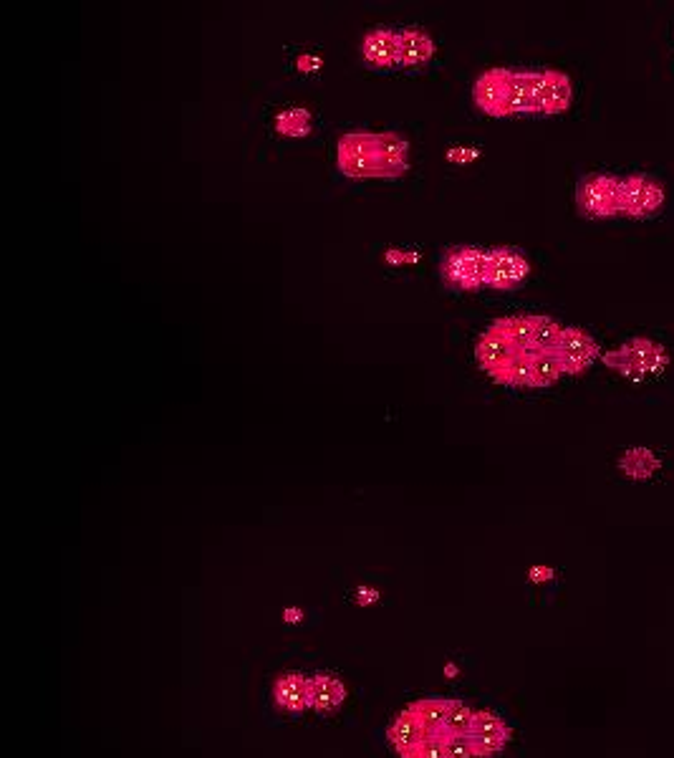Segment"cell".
<instances>
[{"instance_id": "6da1fadb", "label": "cell", "mask_w": 674, "mask_h": 758, "mask_svg": "<svg viewBox=\"0 0 674 758\" xmlns=\"http://www.w3.org/2000/svg\"><path fill=\"white\" fill-rule=\"evenodd\" d=\"M563 326L543 314H518L490 321L475 342L480 369L498 385L533 387V364L556 352Z\"/></svg>"}, {"instance_id": "7a4b0ae2", "label": "cell", "mask_w": 674, "mask_h": 758, "mask_svg": "<svg viewBox=\"0 0 674 758\" xmlns=\"http://www.w3.org/2000/svg\"><path fill=\"white\" fill-rule=\"evenodd\" d=\"M346 177H399L409 170V145L392 132H349L336 145Z\"/></svg>"}, {"instance_id": "3957f363", "label": "cell", "mask_w": 674, "mask_h": 758, "mask_svg": "<svg viewBox=\"0 0 674 758\" xmlns=\"http://www.w3.org/2000/svg\"><path fill=\"white\" fill-rule=\"evenodd\" d=\"M606 367L619 372L624 379L632 382H644L649 377H657L669 367V354L662 344L652 342V339H629L621 344L614 352H606L604 357Z\"/></svg>"}, {"instance_id": "277c9868", "label": "cell", "mask_w": 674, "mask_h": 758, "mask_svg": "<svg viewBox=\"0 0 674 758\" xmlns=\"http://www.w3.org/2000/svg\"><path fill=\"white\" fill-rule=\"evenodd\" d=\"M619 182L614 175H586L576 185V208L586 218H614L619 210Z\"/></svg>"}, {"instance_id": "5b68a950", "label": "cell", "mask_w": 674, "mask_h": 758, "mask_svg": "<svg viewBox=\"0 0 674 758\" xmlns=\"http://www.w3.org/2000/svg\"><path fill=\"white\" fill-rule=\"evenodd\" d=\"M526 79L536 99L538 114H561L574 102V84L563 71L531 69L526 71Z\"/></svg>"}, {"instance_id": "8992f818", "label": "cell", "mask_w": 674, "mask_h": 758, "mask_svg": "<svg viewBox=\"0 0 674 758\" xmlns=\"http://www.w3.org/2000/svg\"><path fill=\"white\" fill-rule=\"evenodd\" d=\"M442 278L462 291L485 289L488 278V251L483 248H457L442 261Z\"/></svg>"}, {"instance_id": "52a82bcc", "label": "cell", "mask_w": 674, "mask_h": 758, "mask_svg": "<svg viewBox=\"0 0 674 758\" xmlns=\"http://www.w3.org/2000/svg\"><path fill=\"white\" fill-rule=\"evenodd\" d=\"M664 203V190L659 182L647 175L621 177L619 182V210L627 218H649Z\"/></svg>"}, {"instance_id": "ba28073f", "label": "cell", "mask_w": 674, "mask_h": 758, "mask_svg": "<svg viewBox=\"0 0 674 758\" xmlns=\"http://www.w3.org/2000/svg\"><path fill=\"white\" fill-rule=\"evenodd\" d=\"M531 276V263L526 261L518 248H493L488 251V278L485 289L493 291H515L526 278Z\"/></svg>"}, {"instance_id": "9c48e42d", "label": "cell", "mask_w": 674, "mask_h": 758, "mask_svg": "<svg viewBox=\"0 0 674 758\" xmlns=\"http://www.w3.org/2000/svg\"><path fill=\"white\" fill-rule=\"evenodd\" d=\"M556 357L563 374H581L596 362L599 344L589 331L579 329V326H563L561 337L556 342Z\"/></svg>"}, {"instance_id": "30bf717a", "label": "cell", "mask_w": 674, "mask_h": 758, "mask_svg": "<svg viewBox=\"0 0 674 758\" xmlns=\"http://www.w3.org/2000/svg\"><path fill=\"white\" fill-rule=\"evenodd\" d=\"M513 69H490L478 76L473 86V102L488 117H508Z\"/></svg>"}, {"instance_id": "8fae6325", "label": "cell", "mask_w": 674, "mask_h": 758, "mask_svg": "<svg viewBox=\"0 0 674 758\" xmlns=\"http://www.w3.org/2000/svg\"><path fill=\"white\" fill-rule=\"evenodd\" d=\"M508 738V726L498 716L485 713V710L483 713H475L468 731V741L473 746L475 756H493V753H498L508 743Z\"/></svg>"}, {"instance_id": "7c38bea8", "label": "cell", "mask_w": 674, "mask_h": 758, "mask_svg": "<svg viewBox=\"0 0 674 758\" xmlns=\"http://www.w3.org/2000/svg\"><path fill=\"white\" fill-rule=\"evenodd\" d=\"M361 56L377 69L399 66V33L392 28H374L361 43Z\"/></svg>"}, {"instance_id": "4fadbf2b", "label": "cell", "mask_w": 674, "mask_h": 758, "mask_svg": "<svg viewBox=\"0 0 674 758\" xmlns=\"http://www.w3.org/2000/svg\"><path fill=\"white\" fill-rule=\"evenodd\" d=\"M430 736V728L422 723V718L414 713L412 708H407L402 716L394 721V726L389 728V738H392V746L397 748V753L402 758L412 756V751L420 746L425 738Z\"/></svg>"}, {"instance_id": "5bb4252c", "label": "cell", "mask_w": 674, "mask_h": 758, "mask_svg": "<svg viewBox=\"0 0 674 758\" xmlns=\"http://www.w3.org/2000/svg\"><path fill=\"white\" fill-rule=\"evenodd\" d=\"M273 698L288 713H301L311 708V678H303L298 673L281 675L273 683Z\"/></svg>"}, {"instance_id": "9a60e30c", "label": "cell", "mask_w": 674, "mask_h": 758, "mask_svg": "<svg viewBox=\"0 0 674 758\" xmlns=\"http://www.w3.org/2000/svg\"><path fill=\"white\" fill-rule=\"evenodd\" d=\"M435 56V43L420 28L399 31V66H422Z\"/></svg>"}, {"instance_id": "2e32d148", "label": "cell", "mask_w": 674, "mask_h": 758, "mask_svg": "<svg viewBox=\"0 0 674 758\" xmlns=\"http://www.w3.org/2000/svg\"><path fill=\"white\" fill-rule=\"evenodd\" d=\"M346 700V688L334 675H314L311 678V708L319 713H331Z\"/></svg>"}, {"instance_id": "e0dca14e", "label": "cell", "mask_w": 674, "mask_h": 758, "mask_svg": "<svg viewBox=\"0 0 674 758\" xmlns=\"http://www.w3.org/2000/svg\"><path fill=\"white\" fill-rule=\"evenodd\" d=\"M659 468H662V463L654 455V450L642 448V445L624 450V455L619 458V470L627 478H632V481H647Z\"/></svg>"}, {"instance_id": "ac0fdd59", "label": "cell", "mask_w": 674, "mask_h": 758, "mask_svg": "<svg viewBox=\"0 0 674 758\" xmlns=\"http://www.w3.org/2000/svg\"><path fill=\"white\" fill-rule=\"evenodd\" d=\"M409 708H412L414 713L422 718V723L430 728V733H442V736H445V723H447V716H450L452 700L425 698V700H417V703H412Z\"/></svg>"}, {"instance_id": "d6986e66", "label": "cell", "mask_w": 674, "mask_h": 758, "mask_svg": "<svg viewBox=\"0 0 674 758\" xmlns=\"http://www.w3.org/2000/svg\"><path fill=\"white\" fill-rule=\"evenodd\" d=\"M276 129L283 137H306L311 132V114L301 107L286 109L276 117Z\"/></svg>"}, {"instance_id": "ffe728a7", "label": "cell", "mask_w": 674, "mask_h": 758, "mask_svg": "<svg viewBox=\"0 0 674 758\" xmlns=\"http://www.w3.org/2000/svg\"><path fill=\"white\" fill-rule=\"evenodd\" d=\"M473 716L475 713L468 708V705L460 703V700H452L450 716H447V723H445V736H468Z\"/></svg>"}, {"instance_id": "44dd1931", "label": "cell", "mask_w": 674, "mask_h": 758, "mask_svg": "<svg viewBox=\"0 0 674 758\" xmlns=\"http://www.w3.org/2000/svg\"><path fill=\"white\" fill-rule=\"evenodd\" d=\"M409 758H445V736L442 733H430L420 746L414 748Z\"/></svg>"}, {"instance_id": "7402d4cb", "label": "cell", "mask_w": 674, "mask_h": 758, "mask_svg": "<svg viewBox=\"0 0 674 758\" xmlns=\"http://www.w3.org/2000/svg\"><path fill=\"white\" fill-rule=\"evenodd\" d=\"M445 758H475L468 736H445Z\"/></svg>"}, {"instance_id": "603a6c76", "label": "cell", "mask_w": 674, "mask_h": 758, "mask_svg": "<svg viewBox=\"0 0 674 758\" xmlns=\"http://www.w3.org/2000/svg\"><path fill=\"white\" fill-rule=\"evenodd\" d=\"M478 157V150L475 147H452L447 152V160L455 162V165H465V162H473Z\"/></svg>"}, {"instance_id": "cb8c5ba5", "label": "cell", "mask_w": 674, "mask_h": 758, "mask_svg": "<svg viewBox=\"0 0 674 758\" xmlns=\"http://www.w3.org/2000/svg\"><path fill=\"white\" fill-rule=\"evenodd\" d=\"M359 602L361 604L377 602V592H374V589H359Z\"/></svg>"}, {"instance_id": "d4e9b609", "label": "cell", "mask_w": 674, "mask_h": 758, "mask_svg": "<svg viewBox=\"0 0 674 758\" xmlns=\"http://www.w3.org/2000/svg\"><path fill=\"white\" fill-rule=\"evenodd\" d=\"M298 617H301V609H288L286 612L288 622H298Z\"/></svg>"}]
</instances>
